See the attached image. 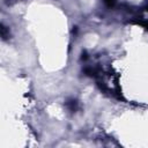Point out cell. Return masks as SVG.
Returning a JSON list of instances; mask_svg holds the SVG:
<instances>
[{
    "instance_id": "obj_3",
    "label": "cell",
    "mask_w": 148,
    "mask_h": 148,
    "mask_svg": "<svg viewBox=\"0 0 148 148\" xmlns=\"http://www.w3.org/2000/svg\"><path fill=\"white\" fill-rule=\"evenodd\" d=\"M104 2H105V5L108 6V7H112V6H114V3L117 2V0H103Z\"/></svg>"
},
{
    "instance_id": "obj_4",
    "label": "cell",
    "mask_w": 148,
    "mask_h": 148,
    "mask_svg": "<svg viewBox=\"0 0 148 148\" xmlns=\"http://www.w3.org/2000/svg\"><path fill=\"white\" fill-rule=\"evenodd\" d=\"M138 23L141 24V25H143L146 29H148V22H142V21H141V22H138Z\"/></svg>"
},
{
    "instance_id": "obj_2",
    "label": "cell",
    "mask_w": 148,
    "mask_h": 148,
    "mask_svg": "<svg viewBox=\"0 0 148 148\" xmlns=\"http://www.w3.org/2000/svg\"><path fill=\"white\" fill-rule=\"evenodd\" d=\"M66 105H67V108H68L71 111H75V110L77 109V102H76L75 99H71V101L66 102Z\"/></svg>"
},
{
    "instance_id": "obj_1",
    "label": "cell",
    "mask_w": 148,
    "mask_h": 148,
    "mask_svg": "<svg viewBox=\"0 0 148 148\" xmlns=\"http://www.w3.org/2000/svg\"><path fill=\"white\" fill-rule=\"evenodd\" d=\"M82 59H84L83 72L96 80L101 90L120 99L121 92L118 84V75L114 73L111 65H105L104 61L101 60H94L90 62L86 56L82 57Z\"/></svg>"
},
{
    "instance_id": "obj_5",
    "label": "cell",
    "mask_w": 148,
    "mask_h": 148,
    "mask_svg": "<svg viewBox=\"0 0 148 148\" xmlns=\"http://www.w3.org/2000/svg\"><path fill=\"white\" fill-rule=\"evenodd\" d=\"M147 10H148V5H147Z\"/></svg>"
}]
</instances>
